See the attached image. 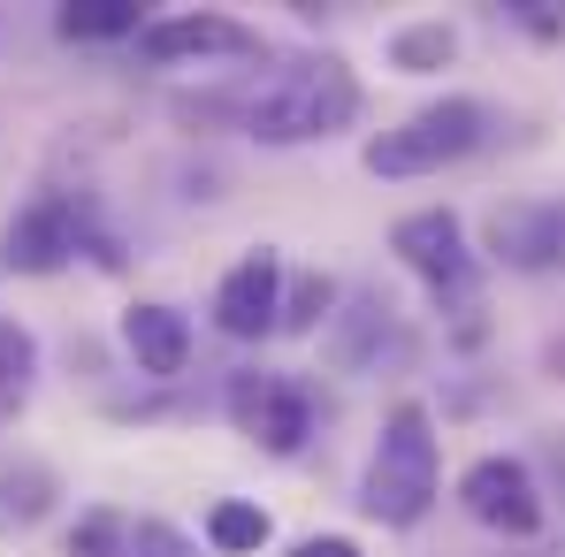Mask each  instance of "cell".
<instances>
[{"instance_id": "1", "label": "cell", "mask_w": 565, "mask_h": 557, "mask_svg": "<svg viewBox=\"0 0 565 557\" xmlns=\"http://www.w3.org/2000/svg\"><path fill=\"white\" fill-rule=\"evenodd\" d=\"M360 107H367V93L337 54H290L260 85H245V138H260V146H321V138L352 130Z\"/></svg>"}, {"instance_id": "2", "label": "cell", "mask_w": 565, "mask_h": 557, "mask_svg": "<svg viewBox=\"0 0 565 557\" xmlns=\"http://www.w3.org/2000/svg\"><path fill=\"white\" fill-rule=\"evenodd\" d=\"M436 481H444V443H436V413L420 397H397L375 436V459L360 481V512L375 527H420L436 512Z\"/></svg>"}, {"instance_id": "3", "label": "cell", "mask_w": 565, "mask_h": 557, "mask_svg": "<svg viewBox=\"0 0 565 557\" xmlns=\"http://www.w3.org/2000/svg\"><path fill=\"white\" fill-rule=\"evenodd\" d=\"M489 138H497V107L473 99V93H444V99H428V107H413L405 122L375 130V138L360 146V169L405 184V176H436V169L473 161Z\"/></svg>"}, {"instance_id": "4", "label": "cell", "mask_w": 565, "mask_h": 557, "mask_svg": "<svg viewBox=\"0 0 565 557\" xmlns=\"http://www.w3.org/2000/svg\"><path fill=\"white\" fill-rule=\"evenodd\" d=\"M222 413L268 459H298L306 436H313V389L298 374H276V367H237L222 382Z\"/></svg>"}, {"instance_id": "5", "label": "cell", "mask_w": 565, "mask_h": 557, "mask_svg": "<svg viewBox=\"0 0 565 557\" xmlns=\"http://www.w3.org/2000/svg\"><path fill=\"white\" fill-rule=\"evenodd\" d=\"M390 253H397L413 276L428 282V298H436V306H459V313H473V298H481V260H473L467 222H459L451 206L397 214V229H390Z\"/></svg>"}, {"instance_id": "6", "label": "cell", "mask_w": 565, "mask_h": 557, "mask_svg": "<svg viewBox=\"0 0 565 557\" xmlns=\"http://www.w3.org/2000/svg\"><path fill=\"white\" fill-rule=\"evenodd\" d=\"M85 229H93V199L85 191H31L8 214L0 268H15V276H62L85 253Z\"/></svg>"}, {"instance_id": "7", "label": "cell", "mask_w": 565, "mask_h": 557, "mask_svg": "<svg viewBox=\"0 0 565 557\" xmlns=\"http://www.w3.org/2000/svg\"><path fill=\"white\" fill-rule=\"evenodd\" d=\"M459 504H467V519H481V527L504 535V543H535L543 519H551L535 465L504 459V451H489V459H473L467 473H459Z\"/></svg>"}, {"instance_id": "8", "label": "cell", "mask_w": 565, "mask_h": 557, "mask_svg": "<svg viewBox=\"0 0 565 557\" xmlns=\"http://www.w3.org/2000/svg\"><path fill=\"white\" fill-rule=\"evenodd\" d=\"M481 253L512 276L565 268V199H497L481 222Z\"/></svg>"}, {"instance_id": "9", "label": "cell", "mask_w": 565, "mask_h": 557, "mask_svg": "<svg viewBox=\"0 0 565 557\" xmlns=\"http://www.w3.org/2000/svg\"><path fill=\"white\" fill-rule=\"evenodd\" d=\"M138 54H146L153 69H184V62H253V54H260V31L237 23V15H214V8H184V15H146Z\"/></svg>"}, {"instance_id": "10", "label": "cell", "mask_w": 565, "mask_h": 557, "mask_svg": "<svg viewBox=\"0 0 565 557\" xmlns=\"http://www.w3.org/2000/svg\"><path fill=\"white\" fill-rule=\"evenodd\" d=\"M276 306H282V260L260 245V253H245L222 276V290H214V329L230 344H260V336H276Z\"/></svg>"}, {"instance_id": "11", "label": "cell", "mask_w": 565, "mask_h": 557, "mask_svg": "<svg viewBox=\"0 0 565 557\" xmlns=\"http://www.w3.org/2000/svg\"><path fill=\"white\" fill-rule=\"evenodd\" d=\"M390 336H397V306L382 298V282L344 290L337 313H329V367H337V374H367L382 360Z\"/></svg>"}, {"instance_id": "12", "label": "cell", "mask_w": 565, "mask_h": 557, "mask_svg": "<svg viewBox=\"0 0 565 557\" xmlns=\"http://www.w3.org/2000/svg\"><path fill=\"white\" fill-rule=\"evenodd\" d=\"M122 352H130V367L146 374V382H184L191 321L177 306H161V298H138V306L122 313Z\"/></svg>"}, {"instance_id": "13", "label": "cell", "mask_w": 565, "mask_h": 557, "mask_svg": "<svg viewBox=\"0 0 565 557\" xmlns=\"http://www.w3.org/2000/svg\"><path fill=\"white\" fill-rule=\"evenodd\" d=\"M62 496V473L39 459V451H0V535H23L54 512Z\"/></svg>"}, {"instance_id": "14", "label": "cell", "mask_w": 565, "mask_h": 557, "mask_svg": "<svg viewBox=\"0 0 565 557\" xmlns=\"http://www.w3.org/2000/svg\"><path fill=\"white\" fill-rule=\"evenodd\" d=\"M54 31L70 46H115V39L146 31V8L138 0H70V8H54Z\"/></svg>"}, {"instance_id": "15", "label": "cell", "mask_w": 565, "mask_h": 557, "mask_svg": "<svg viewBox=\"0 0 565 557\" xmlns=\"http://www.w3.org/2000/svg\"><path fill=\"white\" fill-rule=\"evenodd\" d=\"M276 543V519H268V504H253V496H222V504H206V550L214 557H253Z\"/></svg>"}, {"instance_id": "16", "label": "cell", "mask_w": 565, "mask_h": 557, "mask_svg": "<svg viewBox=\"0 0 565 557\" xmlns=\"http://www.w3.org/2000/svg\"><path fill=\"white\" fill-rule=\"evenodd\" d=\"M451 62H459V31H451L444 15H420V23H397V31H390V69L436 77V69H451Z\"/></svg>"}, {"instance_id": "17", "label": "cell", "mask_w": 565, "mask_h": 557, "mask_svg": "<svg viewBox=\"0 0 565 557\" xmlns=\"http://www.w3.org/2000/svg\"><path fill=\"white\" fill-rule=\"evenodd\" d=\"M337 276L306 268V276H282V306H276V336H321L329 313H337Z\"/></svg>"}, {"instance_id": "18", "label": "cell", "mask_w": 565, "mask_h": 557, "mask_svg": "<svg viewBox=\"0 0 565 557\" xmlns=\"http://www.w3.org/2000/svg\"><path fill=\"white\" fill-rule=\"evenodd\" d=\"M31 389H39V336L23 321H0V420L23 413Z\"/></svg>"}, {"instance_id": "19", "label": "cell", "mask_w": 565, "mask_h": 557, "mask_svg": "<svg viewBox=\"0 0 565 557\" xmlns=\"http://www.w3.org/2000/svg\"><path fill=\"white\" fill-rule=\"evenodd\" d=\"M169 115L184 122L191 138H214V130H245V85H206V93H177Z\"/></svg>"}, {"instance_id": "20", "label": "cell", "mask_w": 565, "mask_h": 557, "mask_svg": "<svg viewBox=\"0 0 565 557\" xmlns=\"http://www.w3.org/2000/svg\"><path fill=\"white\" fill-rule=\"evenodd\" d=\"M122 550H130V519H122L115 504L77 512V527H70V557H122Z\"/></svg>"}, {"instance_id": "21", "label": "cell", "mask_w": 565, "mask_h": 557, "mask_svg": "<svg viewBox=\"0 0 565 557\" xmlns=\"http://www.w3.org/2000/svg\"><path fill=\"white\" fill-rule=\"evenodd\" d=\"M199 413V397H184L177 382H161V389H138V397H107V420H191Z\"/></svg>"}, {"instance_id": "22", "label": "cell", "mask_w": 565, "mask_h": 557, "mask_svg": "<svg viewBox=\"0 0 565 557\" xmlns=\"http://www.w3.org/2000/svg\"><path fill=\"white\" fill-rule=\"evenodd\" d=\"M504 23L527 31L535 46H558V39H565V8H558V0H504Z\"/></svg>"}, {"instance_id": "23", "label": "cell", "mask_w": 565, "mask_h": 557, "mask_svg": "<svg viewBox=\"0 0 565 557\" xmlns=\"http://www.w3.org/2000/svg\"><path fill=\"white\" fill-rule=\"evenodd\" d=\"M122 557H199V550H191L184 527H169V519H130V550Z\"/></svg>"}, {"instance_id": "24", "label": "cell", "mask_w": 565, "mask_h": 557, "mask_svg": "<svg viewBox=\"0 0 565 557\" xmlns=\"http://www.w3.org/2000/svg\"><path fill=\"white\" fill-rule=\"evenodd\" d=\"M290 557H360L352 535H306V543H290Z\"/></svg>"}, {"instance_id": "25", "label": "cell", "mask_w": 565, "mask_h": 557, "mask_svg": "<svg viewBox=\"0 0 565 557\" xmlns=\"http://www.w3.org/2000/svg\"><path fill=\"white\" fill-rule=\"evenodd\" d=\"M543 473H551V489L565 496V436H543Z\"/></svg>"}]
</instances>
